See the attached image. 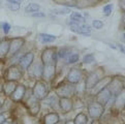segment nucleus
Returning a JSON list of instances; mask_svg holds the SVG:
<instances>
[{"label":"nucleus","instance_id":"nucleus-20","mask_svg":"<svg viewBox=\"0 0 125 124\" xmlns=\"http://www.w3.org/2000/svg\"><path fill=\"white\" fill-rule=\"evenodd\" d=\"M56 36L53 34H48V33H41L38 34V39L39 41L42 43H51L56 41Z\"/></svg>","mask_w":125,"mask_h":124},{"label":"nucleus","instance_id":"nucleus-5","mask_svg":"<svg viewBox=\"0 0 125 124\" xmlns=\"http://www.w3.org/2000/svg\"><path fill=\"white\" fill-rule=\"evenodd\" d=\"M108 89L114 96H116L124 89V80L120 77H113L108 86Z\"/></svg>","mask_w":125,"mask_h":124},{"label":"nucleus","instance_id":"nucleus-4","mask_svg":"<svg viewBox=\"0 0 125 124\" xmlns=\"http://www.w3.org/2000/svg\"><path fill=\"white\" fill-rule=\"evenodd\" d=\"M56 94L59 97H68V98H70L71 96L75 94V88L73 84L66 82L58 86V88L56 89Z\"/></svg>","mask_w":125,"mask_h":124},{"label":"nucleus","instance_id":"nucleus-33","mask_svg":"<svg viewBox=\"0 0 125 124\" xmlns=\"http://www.w3.org/2000/svg\"><path fill=\"white\" fill-rule=\"evenodd\" d=\"M1 27H2V30H3V32L7 34V33H10V23H6V22H4V23L1 24Z\"/></svg>","mask_w":125,"mask_h":124},{"label":"nucleus","instance_id":"nucleus-32","mask_svg":"<svg viewBox=\"0 0 125 124\" xmlns=\"http://www.w3.org/2000/svg\"><path fill=\"white\" fill-rule=\"evenodd\" d=\"M92 27L96 29V30H100L102 27H104V23L100 20H93L92 21Z\"/></svg>","mask_w":125,"mask_h":124},{"label":"nucleus","instance_id":"nucleus-34","mask_svg":"<svg viewBox=\"0 0 125 124\" xmlns=\"http://www.w3.org/2000/svg\"><path fill=\"white\" fill-rule=\"evenodd\" d=\"M31 16L34 17V18H43V17H46V15L43 14V12H33V14H31Z\"/></svg>","mask_w":125,"mask_h":124},{"label":"nucleus","instance_id":"nucleus-39","mask_svg":"<svg viewBox=\"0 0 125 124\" xmlns=\"http://www.w3.org/2000/svg\"><path fill=\"white\" fill-rule=\"evenodd\" d=\"M1 124H10V121H7V120H4Z\"/></svg>","mask_w":125,"mask_h":124},{"label":"nucleus","instance_id":"nucleus-38","mask_svg":"<svg viewBox=\"0 0 125 124\" xmlns=\"http://www.w3.org/2000/svg\"><path fill=\"white\" fill-rule=\"evenodd\" d=\"M122 22H123V24H125V11H123V14H122Z\"/></svg>","mask_w":125,"mask_h":124},{"label":"nucleus","instance_id":"nucleus-14","mask_svg":"<svg viewBox=\"0 0 125 124\" xmlns=\"http://www.w3.org/2000/svg\"><path fill=\"white\" fill-rule=\"evenodd\" d=\"M34 60V52H28L25 55H23L20 59V67L22 69H28L30 65L33 63Z\"/></svg>","mask_w":125,"mask_h":124},{"label":"nucleus","instance_id":"nucleus-9","mask_svg":"<svg viewBox=\"0 0 125 124\" xmlns=\"http://www.w3.org/2000/svg\"><path fill=\"white\" fill-rule=\"evenodd\" d=\"M28 72L29 76L33 79L36 80H41L42 76V70H43V64L42 62H34L30 65V67L28 68Z\"/></svg>","mask_w":125,"mask_h":124},{"label":"nucleus","instance_id":"nucleus-13","mask_svg":"<svg viewBox=\"0 0 125 124\" xmlns=\"http://www.w3.org/2000/svg\"><path fill=\"white\" fill-rule=\"evenodd\" d=\"M96 97H97V101H98V103H101L104 107V105L108 104L109 101L113 98L114 95L112 94L111 91L108 89V87H106V88H104V90H101L99 93H98V94L96 95Z\"/></svg>","mask_w":125,"mask_h":124},{"label":"nucleus","instance_id":"nucleus-41","mask_svg":"<svg viewBox=\"0 0 125 124\" xmlns=\"http://www.w3.org/2000/svg\"><path fill=\"white\" fill-rule=\"evenodd\" d=\"M64 1H66L67 3H69V2H75L77 0H64Z\"/></svg>","mask_w":125,"mask_h":124},{"label":"nucleus","instance_id":"nucleus-18","mask_svg":"<svg viewBox=\"0 0 125 124\" xmlns=\"http://www.w3.org/2000/svg\"><path fill=\"white\" fill-rule=\"evenodd\" d=\"M10 45V39L4 38L0 41V57H4L8 54Z\"/></svg>","mask_w":125,"mask_h":124},{"label":"nucleus","instance_id":"nucleus-35","mask_svg":"<svg viewBox=\"0 0 125 124\" xmlns=\"http://www.w3.org/2000/svg\"><path fill=\"white\" fill-rule=\"evenodd\" d=\"M119 2V6L121 8L122 11H125V0H118Z\"/></svg>","mask_w":125,"mask_h":124},{"label":"nucleus","instance_id":"nucleus-37","mask_svg":"<svg viewBox=\"0 0 125 124\" xmlns=\"http://www.w3.org/2000/svg\"><path fill=\"white\" fill-rule=\"evenodd\" d=\"M4 120H5V118H4V116H3V115H0V124H1Z\"/></svg>","mask_w":125,"mask_h":124},{"label":"nucleus","instance_id":"nucleus-45","mask_svg":"<svg viewBox=\"0 0 125 124\" xmlns=\"http://www.w3.org/2000/svg\"><path fill=\"white\" fill-rule=\"evenodd\" d=\"M123 108H124V109H125V104H124V107H123Z\"/></svg>","mask_w":125,"mask_h":124},{"label":"nucleus","instance_id":"nucleus-28","mask_svg":"<svg viewBox=\"0 0 125 124\" xmlns=\"http://www.w3.org/2000/svg\"><path fill=\"white\" fill-rule=\"evenodd\" d=\"M51 12L55 15H67L69 12H71V10L67 7H64V8H53L51 10Z\"/></svg>","mask_w":125,"mask_h":124},{"label":"nucleus","instance_id":"nucleus-15","mask_svg":"<svg viewBox=\"0 0 125 124\" xmlns=\"http://www.w3.org/2000/svg\"><path fill=\"white\" fill-rule=\"evenodd\" d=\"M25 94H26V87L24 85H17L15 91L10 94V97L14 101H20L25 97Z\"/></svg>","mask_w":125,"mask_h":124},{"label":"nucleus","instance_id":"nucleus-42","mask_svg":"<svg viewBox=\"0 0 125 124\" xmlns=\"http://www.w3.org/2000/svg\"><path fill=\"white\" fill-rule=\"evenodd\" d=\"M65 124H74V121H73V120H71V121H67Z\"/></svg>","mask_w":125,"mask_h":124},{"label":"nucleus","instance_id":"nucleus-40","mask_svg":"<svg viewBox=\"0 0 125 124\" xmlns=\"http://www.w3.org/2000/svg\"><path fill=\"white\" fill-rule=\"evenodd\" d=\"M6 1H17V2H22V1H23V0H6Z\"/></svg>","mask_w":125,"mask_h":124},{"label":"nucleus","instance_id":"nucleus-30","mask_svg":"<svg viewBox=\"0 0 125 124\" xmlns=\"http://www.w3.org/2000/svg\"><path fill=\"white\" fill-rule=\"evenodd\" d=\"M93 62H95V58H94V56H93V54H87V55L84 56L83 63H85V64H91V63H93Z\"/></svg>","mask_w":125,"mask_h":124},{"label":"nucleus","instance_id":"nucleus-24","mask_svg":"<svg viewBox=\"0 0 125 124\" xmlns=\"http://www.w3.org/2000/svg\"><path fill=\"white\" fill-rule=\"evenodd\" d=\"M39 10H41V5L37 3H29L28 5L25 7V12H30V14L37 12Z\"/></svg>","mask_w":125,"mask_h":124},{"label":"nucleus","instance_id":"nucleus-22","mask_svg":"<svg viewBox=\"0 0 125 124\" xmlns=\"http://www.w3.org/2000/svg\"><path fill=\"white\" fill-rule=\"evenodd\" d=\"M48 97V99H49V103H50V105L54 109V110H57V109H59V99H60V97L58 96L57 94H53L51 96H47Z\"/></svg>","mask_w":125,"mask_h":124},{"label":"nucleus","instance_id":"nucleus-36","mask_svg":"<svg viewBox=\"0 0 125 124\" xmlns=\"http://www.w3.org/2000/svg\"><path fill=\"white\" fill-rule=\"evenodd\" d=\"M118 47H119V49H120V51H121L123 54H125V47H124V46H121V45H118Z\"/></svg>","mask_w":125,"mask_h":124},{"label":"nucleus","instance_id":"nucleus-43","mask_svg":"<svg viewBox=\"0 0 125 124\" xmlns=\"http://www.w3.org/2000/svg\"><path fill=\"white\" fill-rule=\"evenodd\" d=\"M91 124H99V122H98L97 120H94V121H93V122H92Z\"/></svg>","mask_w":125,"mask_h":124},{"label":"nucleus","instance_id":"nucleus-23","mask_svg":"<svg viewBox=\"0 0 125 124\" xmlns=\"http://www.w3.org/2000/svg\"><path fill=\"white\" fill-rule=\"evenodd\" d=\"M70 21H73V22H75V23H80V24L86 23V19H85L80 12H75V11H71Z\"/></svg>","mask_w":125,"mask_h":124},{"label":"nucleus","instance_id":"nucleus-25","mask_svg":"<svg viewBox=\"0 0 125 124\" xmlns=\"http://www.w3.org/2000/svg\"><path fill=\"white\" fill-rule=\"evenodd\" d=\"M73 121H74V124H87L88 117L84 113H80L77 115V117L74 118Z\"/></svg>","mask_w":125,"mask_h":124},{"label":"nucleus","instance_id":"nucleus-17","mask_svg":"<svg viewBox=\"0 0 125 124\" xmlns=\"http://www.w3.org/2000/svg\"><path fill=\"white\" fill-rule=\"evenodd\" d=\"M59 107L62 111H64V112H70V111L73 110V100L70 98H68V97H60Z\"/></svg>","mask_w":125,"mask_h":124},{"label":"nucleus","instance_id":"nucleus-19","mask_svg":"<svg viewBox=\"0 0 125 124\" xmlns=\"http://www.w3.org/2000/svg\"><path fill=\"white\" fill-rule=\"evenodd\" d=\"M60 118L57 113H49L44 117V124H57Z\"/></svg>","mask_w":125,"mask_h":124},{"label":"nucleus","instance_id":"nucleus-29","mask_svg":"<svg viewBox=\"0 0 125 124\" xmlns=\"http://www.w3.org/2000/svg\"><path fill=\"white\" fill-rule=\"evenodd\" d=\"M21 3L17 1H7V7L12 11H17L20 10Z\"/></svg>","mask_w":125,"mask_h":124},{"label":"nucleus","instance_id":"nucleus-8","mask_svg":"<svg viewBox=\"0 0 125 124\" xmlns=\"http://www.w3.org/2000/svg\"><path fill=\"white\" fill-rule=\"evenodd\" d=\"M69 26H70L71 31H73L75 33H79V34H82V35H89L91 32V27L89 25H87L86 23L80 24V23H75L73 21H70Z\"/></svg>","mask_w":125,"mask_h":124},{"label":"nucleus","instance_id":"nucleus-11","mask_svg":"<svg viewBox=\"0 0 125 124\" xmlns=\"http://www.w3.org/2000/svg\"><path fill=\"white\" fill-rule=\"evenodd\" d=\"M25 43V39L22 37H16L10 39V51H8V55L10 56H15L17 53L19 52L22 47Z\"/></svg>","mask_w":125,"mask_h":124},{"label":"nucleus","instance_id":"nucleus-44","mask_svg":"<svg viewBox=\"0 0 125 124\" xmlns=\"http://www.w3.org/2000/svg\"><path fill=\"white\" fill-rule=\"evenodd\" d=\"M2 103H3V100H2L1 98H0V108H1V107H2Z\"/></svg>","mask_w":125,"mask_h":124},{"label":"nucleus","instance_id":"nucleus-1","mask_svg":"<svg viewBox=\"0 0 125 124\" xmlns=\"http://www.w3.org/2000/svg\"><path fill=\"white\" fill-rule=\"evenodd\" d=\"M32 95L37 100H42L48 96V87L47 84L42 80H37L35 82L33 89H32Z\"/></svg>","mask_w":125,"mask_h":124},{"label":"nucleus","instance_id":"nucleus-16","mask_svg":"<svg viewBox=\"0 0 125 124\" xmlns=\"http://www.w3.org/2000/svg\"><path fill=\"white\" fill-rule=\"evenodd\" d=\"M56 65L50 64V65H43V70H42V79H43L44 81H51L55 76V67Z\"/></svg>","mask_w":125,"mask_h":124},{"label":"nucleus","instance_id":"nucleus-10","mask_svg":"<svg viewBox=\"0 0 125 124\" xmlns=\"http://www.w3.org/2000/svg\"><path fill=\"white\" fill-rule=\"evenodd\" d=\"M83 80V72L80 68H71L69 72L66 76V82H68L73 85L78 84L80 81Z\"/></svg>","mask_w":125,"mask_h":124},{"label":"nucleus","instance_id":"nucleus-26","mask_svg":"<svg viewBox=\"0 0 125 124\" xmlns=\"http://www.w3.org/2000/svg\"><path fill=\"white\" fill-rule=\"evenodd\" d=\"M68 55H69V49L68 48H61L57 51V57L59 59L66 58Z\"/></svg>","mask_w":125,"mask_h":124},{"label":"nucleus","instance_id":"nucleus-6","mask_svg":"<svg viewBox=\"0 0 125 124\" xmlns=\"http://www.w3.org/2000/svg\"><path fill=\"white\" fill-rule=\"evenodd\" d=\"M22 77H23V72H22V68L20 67V65L19 66L18 65H11L6 72L7 81L18 82L22 79Z\"/></svg>","mask_w":125,"mask_h":124},{"label":"nucleus","instance_id":"nucleus-7","mask_svg":"<svg viewBox=\"0 0 125 124\" xmlns=\"http://www.w3.org/2000/svg\"><path fill=\"white\" fill-rule=\"evenodd\" d=\"M104 107L101 103H99L98 101H93L90 104L88 105V112L89 115L94 118V119H98L102 114H104Z\"/></svg>","mask_w":125,"mask_h":124},{"label":"nucleus","instance_id":"nucleus-21","mask_svg":"<svg viewBox=\"0 0 125 124\" xmlns=\"http://www.w3.org/2000/svg\"><path fill=\"white\" fill-rule=\"evenodd\" d=\"M17 87V82H14V81H7L3 86V91L5 93L6 95H10L12 92L15 91Z\"/></svg>","mask_w":125,"mask_h":124},{"label":"nucleus","instance_id":"nucleus-2","mask_svg":"<svg viewBox=\"0 0 125 124\" xmlns=\"http://www.w3.org/2000/svg\"><path fill=\"white\" fill-rule=\"evenodd\" d=\"M57 59V51L55 48H47L42 53V62L43 65H56Z\"/></svg>","mask_w":125,"mask_h":124},{"label":"nucleus","instance_id":"nucleus-31","mask_svg":"<svg viewBox=\"0 0 125 124\" xmlns=\"http://www.w3.org/2000/svg\"><path fill=\"white\" fill-rule=\"evenodd\" d=\"M102 11H104V16L109 17L112 15V12H113V4H106V5L104 6L102 8Z\"/></svg>","mask_w":125,"mask_h":124},{"label":"nucleus","instance_id":"nucleus-27","mask_svg":"<svg viewBox=\"0 0 125 124\" xmlns=\"http://www.w3.org/2000/svg\"><path fill=\"white\" fill-rule=\"evenodd\" d=\"M79 54L77 53H69V55L66 57V63L68 64H73V63H75L78 60H79Z\"/></svg>","mask_w":125,"mask_h":124},{"label":"nucleus","instance_id":"nucleus-12","mask_svg":"<svg viewBox=\"0 0 125 124\" xmlns=\"http://www.w3.org/2000/svg\"><path fill=\"white\" fill-rule=\"evenodd\" d=\"M112 78L113 77H104V78H101L99 81L95 84V86L91 89V95H97L101 90H104V88L108 87Z\"/></svg>","mask_w":125,"mask_h":124},{"label":"nucleus","instance_id":"nucleus-3","mask_svg":"<svg viewBox=\"0 0 125 124\" xmlns=\"http://www.w3.org/2000/svg\"><path fill=\"white\" fill-rule=\"evenodd\" d=\"M104 76V69L102 68H97L89 74L87 79L85 80V85H86V89L91 90L93 87L95 86V84L99 81V80Z\"/></svg>","mask_w":125,"mask_h":124}]
</instances>
